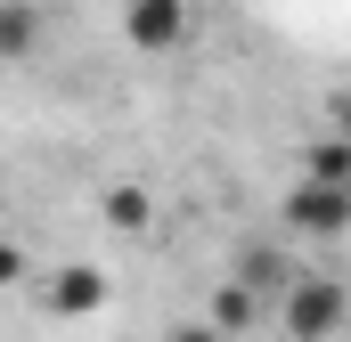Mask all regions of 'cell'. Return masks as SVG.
<instances>
[{
    "mask_svg": "<svg viewBox=\"0 0 351 342\" xmlns=\"http://www.w3.org/2000/svg\"><path fill=\"white\" fill-rule=\"evenodd\" d=\"M237 277H245V285H254V293H269V302H286V293H294V277H302V269H294V261L278 253V245H245V253H237ZM269 318H278V310H269Z\"/></svg>",
    "mask_w": 351,
    "mask_h": 342,
    "instance_id": "7",
    "label": "cell"
},
{
    "mask_svg": "<svg viewBox=\"0 0 351 342\" xmlns=\"http://www.w3.org/2000/svg\"><path fill=\"white\" fill-rule=\"evenodd\" d=\"M262 310H278V302H269V293H254V285H245V277L229 269V277L213 285V310H204V318H213L221 334L237 342V334H254V326H262Z\"/></svg>",
    "mask_w": 351,
    "mask_h": 342,
    "instance_id": "5",
    "label": "cell"
},
{
    "mask_svg": "<svg viewBox=\"0 0 351 342\" xmlns=\"http://www.w3.org/2000/svg\"><path fill=\"white\" fill-rule=\"evenodd\" d=\"M351 318V293L335 285V277H294V293L278 302V326H286V342H335Z\"/></svg>",
    "mask_w": 351,
    "mask_h": 342,
    "instance_id": "1",
    "label": "cell"
},
{
    "mask_svg": "<svg viewBox=\"0 0 351 342\" xmlns=\"http://www.w3.org/2000/svg\"><path fill=\"white\" fill-rule=\"evenodd\" d=\"M335 131H351V82L335 90Z\"/></svg>",
    "mask_w": 351,
    "mask_h": 342,
    "instance_id": "11",
    "label": "cell"
},
{
    "mask_svg": "<svg viewBox=\"0 0 351 342\" xmlns=\"http://www.w3.org/2000/svg\"><path fill=\"white\" fill-rule=\"evenodd\" d=\"M33 49H41V8H33V0H8V8H0V57L25 66Z\"/></svg>",
    "mask_w": 351,
    "mask_h": 342,
    "instance_id": "8",
    "label": "cell"
},
{
    "mask_svg": "<svg viewBox=\"0 0 351 342\" xmlns=\"http://www.w3.org/2000/svg\"><path fill=\"white\" fill-rule=\"evenodd\" d=\"M164 342H229L213 318H180V326H164Z\"/></svg>",
    "mask_w": 351,
    "mask_h": 342,
    "instance_id": "10",
    "label": "cell"
},
{
    "mask_svg": "<svg viewBox=\"0 0 351 342\" xmlns=\"http://www.w3.org/2000/svg\"><path fill=\"white\" fill-rule=\"evenodd\" d=\"M98 220H106L114 237H147V228H156V196H147L139 179H114V187H98Z\"/></svg>",
    "mask_w": 351,
    "mask_h": 342,
    "instance_id": "6",
    "label": "cell"
},
{
    "mask_svg": "<svg viewBox=\"0 0 351 342\" xmlns=\"http://www.w3.org/2000/svg\"><path fill=\"white\" fill-rule=\"evenodd\" d=\"M286 228L294 237H343L351 228V179H294L286 187Z\"/></svg>",
    "mask_w": 351,
    "mask_h": 342,
    "instance_id": "3",
    "label": "cell"
},
{
    "mask_svg": "<svg viewBox=\"0 0 351 342\" xmlns=\"http://www.w3.org/2000/svg\"><path fill=\"white\" fill-rule=\"evenodd\" d=\"M302 179H351V131L319 139V147H302Z\"/></svg>",
    "mask_w": 351,
    "mask_h": 342,
    "instance_id": "9",
    "label": "cell"
},
{
    "mask_svg": "<svg viewBox=\"0 0 351 342\" xmlns=\"http://www.w3.org/2000/svg\"><path fill=\"white\" fill-rule=\"evenodd\" d=\"M123 41L139 57H172L196 41V0H123Z\"/></svg>",
    "mask_w": 351,
    "mask_h": 342,
    "instance_id": "2",
    "label": "cell"
},
{
    "mask_svg": "<svg viewBox=\"0 0 351 342\" xmlns=\"http://www.w3.org/2000/svg\"><path fill=\"white\" fill-rule=\"evenodd\" d=\"M41 310H49V318H90V310H106V269L58 261V269L41 277Z\"/></svg>",
    "mask_w": 351,
    "mask_h": 342,
    "instance_id": "4",
    "label": "cell"
}]
</instances>
